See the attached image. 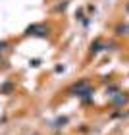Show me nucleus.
I'll list each match as a JSON object with an SVG mask.
<instances>
[{
    "mask_svg": "<svg viewBox=\"0 0 129 135\" xmlns=\"http://www.w3.org/2000/svg\"><path fill=\"white\" fill-rule=\"evenodd\" d=\"M71 93H75V97H83L85 100H89L91 87H89V83H87V81H81V83H77L75 87L71 89Z\"/></svg>",
    "mask_w": 129,
    "mask_h": 135,
    "instance_id": "1",
    "label": "nucleus"
},
{
    "mask_svg": "<svg viewBox=\"0 0 129 135\" xmlns=\"http://www.w3.org/2000/svg\"><path fill=\"white\" fill-rule=\"evenodd\" d=\"M27 33H29V35H41V37H44V35H48V27L33 25V27H29V29H27Z\"/></svg>",
    "mask_w": 129,
    "mask_h": 135,
    "instance_id": "2",
    "label": "nucleus"
},
{
    "mask_svg": "<svg viewBox=\"0 0 129 135\" xmlns=\"http://www.w3.org/2000/svg\"><path fill=\"white\" fill-rule=\"evenodd\" d=\"M112 102L114 104H125L127 102V97L125 95H112Z\"/></svg>",
    "mask_w": 129,
    "mask_h": 135,
    "instance_id": "3",
    "label": "nucleus"
},
{
    "mask_svg": "<svg viewBox=\"0 0 129 135\" xmlns=\"http://www.w3.org/2000/svg\"><path fill=\"white\" fill-rule=\"evenodd\" d=\"M118 33H120V35H129V25L120 27V29H118Z\"/></svg>",
    "mask_w": 129,
    "mask_h": 135,
    "instance_id": "4",
    "label": "nucleus"
},
{
    "mask_svg": "<svg viewBox=\"0 0 129 135\" xmlns=\"http://www.w3.org/2000/svg\"><path fill=\"white\" fill-rule=\"evenodd\" d=\"M10 91H12V83H6L2 87V93H10Z\"/></svg>",
    "mask_w": 129,
    "mask_h": 135,
    "instance_id": "5",
    "label": "nucleus"
},
{
    "mask_svg": "<svg viewBox=\"0 0 129 135\" xmlns=\"http://www.w3.org/2000/svg\"><path fill=\"white\" fill-rule=\"evenodd\" d=\"M98 50H102V45L100 42H95L93 45V52H98Z\"/></svg>",
    "mask_w": 129,
    "mask_h": 135,
    "instance_id": "6",
    "label": "nucleus"
},
{
    "mask_svg": "<svg viewBox=\"0 0 129 135\" xmlns=\"http://www.w3.org/2000/svg\"><path fill=\"white\" fill-rule=\"evenodd\" d=\"M127 10H129V6H127Z\"/></svg>",
    "mask_w": 129,
    "mask_h": 135,
    "instance_id": "7",
    "label": "nucleus"
}]
</instances>
